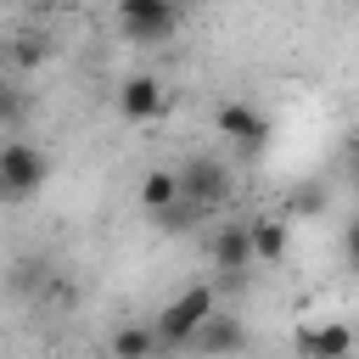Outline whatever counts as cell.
<instances>
[{"instance_id": "7", "label": "cell", "mask_w": 359, "mask_h": 359, "mask_svg": "<svg viewBox=\"0 0 359 359\" xmlns=\"http://www.w3.org/2000/svg\"><path fill=\"white\" fill-rule=\"evenodd\" d=\"M297 353H303V359H348V353H353V325H342V320L303 325V331H297Z\"/></svg>"}, {"instance_id": "8", "label": "cell", "mask_w": 359, "mask_h": 359, "mask_svg": "<svg viewBox=\"0 0 359 359\" xmlns=\"http://www.w3.org/2000/svg\"><path fill=\"white\" fill-rule=\"evenodd\" d=\"M241 348H247V325H241V314H213V320L202 325V337L191 342V353H202V359L241 353Z\"/></svg>"}, {"instance_id": "3", "label": "cell", "mask_w": 359, "mask_h": 359, "mask_svg": "<svg viewBox=\"0 0 359 359\" xmlns=\"http://www.w3.org/2000/svg\"><path fill=\"white\" fill-rule=\"evenodd\" d=\"M180 185H185V208H196V213L230 202V168H224L219 157H191V163H180Z\"/></svg>"}, {"instance_id": "12", "label": "cell", "mask_w": 359, "mask_h": 359, "mask_svg": "<svg viewBox=\"0 0 359 359\" xmlns=\"http://www.w3.org/2000/svg\"><path fill=\"white\" fill-rule=\"evenodd\" d=\"M247 236H252V252H258V258H269V264L286 252V224H280V219H269V213L247 219Z\"/></svg>"}, {"instance_id": "13", "label": "cell", "mask_w": 359, "mask_h": 359, "mask_svg": "<svg viewBox=\"0 0 359 359\" xmlns=\"http://www.w3.org/2000/svg\"><path fill=\"white\" fill-rule=\"evenodd\" d=\"M11 56H17V62H22V67H34V62H45V56H50V39H39V34H22V39H17V50H11Z\"/></svg>"}, {"instance_id": "14", "label": "cell", "mask_w": 359, "mask_h": 359, "mask_svg": "<svg viewBox=\"0 0 359 359\" xmlns=\"http://www.w3.org/2000/svg\"><path fill=\"white\" fill-rule=\"evenodd\" d=\"M342 252H348V269L359 275V219L348 224V236H342Z\"/></svg>"}, {"instance_id": "6", "label": "cell", "mask_w": 359, "mask_h": 359, "mask_svg": "<svg viewBox=\"0 0 359 359\" xmlns=\"http://www.w3.org/2000/svg\"><path fill=\"white\" fill-rule=\"evenodd\" d=\"M163 107H168L163 79H151V73H129V79L118 84V112H123L129 123H151Z\"/></svg>"}, {"instance_id": "9", "label": "cell", "mask_w": 359, "mask_h": 359, "mask_svg": "<svg viewBox=\"0 0 359 359\" xmlns=\"http://www.w3.org/2000/svg\"><path fill=\"white\" fill-rule=\"evenodd\" d=\"M140 208L146 213H174V208H185V185H180V168H151L146 180H140Z\"/></svg>"}, {"instance_id": "11", "label": "cell", "mask_w": 359, "mask_h": 359, "mask_svg": "<svg viewBox=\"0 0 359 359\" xmlns=\"http://www.w3.org/2000/svg\"><path fill=\"white\" fill-rule=\"evenodd\" d=\"M157 348H163L157 325H118L112 331V359H157Z\"/></svg>"}, {"instance_id": "5", "label": "cell", "mask_w": 359, "mask_h": 359, "mask_svg": "<svg viewBox=\"0 0 359 359\" xmlns=\"http://www.w3.org/2000/svg\"><path fill=\"white\" fill-rule=\"evenodd\" d=\"M213 123H219V135H224L230 146H241V151H258V146L269 140L264 112H258V107H247V101H219Z\"/></svg>"}, {"instance_id": "1", "label": "cell", "mask_w": 359, "mask_h": 359, "mask_svg": "<svg viewBox=\"0 0 359 359\" xmlns=\"http://www.w3.org/2000/svg\"><path fill=\"white\" fill-rule=\"evenodd\" d=\"M213 314H219V292H213L208 280H196V286H185L180 297H168V303L157 309V320H151V325H157L163 348H191Z\"/></svg>"}, {"instance_id": "10", "label": "cell", "mask_w": 359, "mask_h": 359, "mask_svg": "<svg viewBox=\"0 0 359 359\" xmlns=\"http://www.w3.org/2000/svg\"><path fill=\"white\" fill-rule=\"evenodd\" d=\"M252 258H258V252H252V236H247V224H224V230L213 236V264H219L224 275H241Z\"/></svg>"}, {"instance_id": "4", "label": "cell", "mask_w": 359, "mask_h": 359, "mask_svg": "<svg viewBox=\"0 0 359 359\" xmlns=\"http://www.w3.org/2000/svg\"><path fill=\"white\" fill-rule=\"evenodd\" d=\"M45 174H50V163H45L39 146L6 140V151H0V185H6V196H34L45 185Z\"/></svg>"}, {"instance_id": "2", "label": "cell", "mask_w": 359, "mask_h": 359, "mask_svg": "<svg viewBox=\"0 0 359 359\" xmlns=\"http://www.w3.org/2000/svg\"><path fill=\"white\" fill-rule=\"evenodd\" d=\"M118 28L135 45H157L180 28V6H168V0H118Z\"/></svg>"}, {"instance_id": "15", "label": "cell", "mask_w": 359, "mask_h": 359, "mask_svg": "<svg viewBox=\"0 0 359 359\" xmlns=\"http://www.w3.org/2000/svg\"><path fill=\"white\" fill-rule=\"evenodd\" d=\"M348 174H353V185H359V135L348 140Z\"/></svg>"}]
</instances>
